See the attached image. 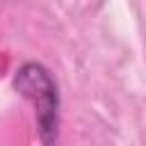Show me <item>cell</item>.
Returning a JSON list of instances; mask_svg holds the SVG:
<instances>
[{
    "label": "cell",
    "mask_w": 146,
    "mask_h": 146,
    "mask_svg": "<svg viewBox=\"0 0 146 146\" xmlns=\"http://www.w3.org/2000/svg\"><path fill=\"white\" fill-rule=\"evenodd\" d=\"M14 89L34 105L39 139L43 144L57 141L59 132V94L52 75L36 62L23 64L14 75Z\"/></svg>",
    "instance_id": "6da1fadb"
}]
</instances>
